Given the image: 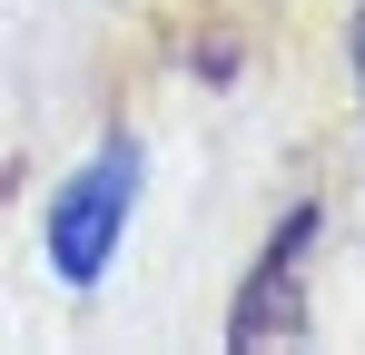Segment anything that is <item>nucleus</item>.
<instances>
[{
	"label": "nucleus",
	"instance_id": "1",
	"mask_svg": "<svg viewBox=\"0 0 365 355\" xmlns=\"http://www.w3.org/2000/svg\"><path fill=\"white\" fill-rule=\"evenodd\" d=\"M128 187H138V158H128V148L89 158V168L60 187V207H50V267H60L69 287H99V277H109L119 227H128Z\"/></svg>",
	"mask_w": 365,
	"mask_h": 355
},
{
	"label": "nucleus",
	"instance_id": "2",
	"mask_svg": "<svg viewBox=\"0 0 365 355\" xmlns=\"http://www.w3.org/2000/svg\"><path fill=\"white\" fill-rule=\"evenodd\" d=\"M306 247H316V207H297L287 227H277V247L257 257V277H247L237 296V346H287L297 336V277H306Z\"/></svg>",
	"mask_w": 365,
	"mask_h": 355
},
{
	"label": "nucleus",
	"instance_id": "3",
	"mask_svg": "<svg viewBox=\"0 0 365 355\" xmlns=\"http://www.w3.org/2000/svg\"><path fill=\"white\" fill-rule=\"evenodd\" d=\"M356 89H365V20H356Z\"/></svg>",
	"mask_w": 365,
	"mask_h": 355
}]
</instances>
